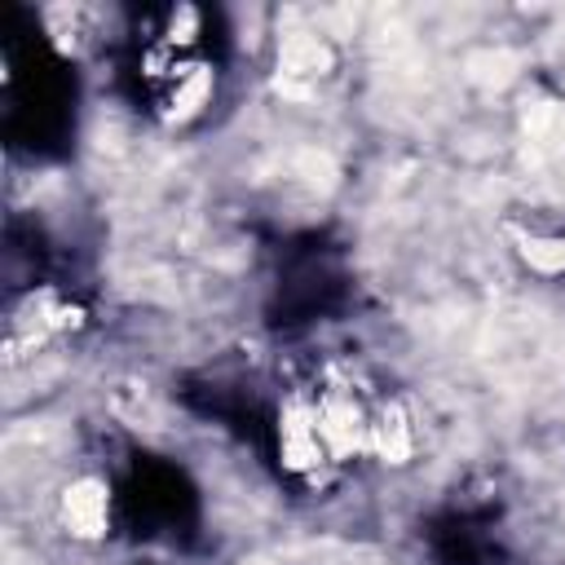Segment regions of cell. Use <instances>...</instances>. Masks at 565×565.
<instances>
[{"label": "cell", "mask_w": 565, "mask_h": 565, "mask_svg": "<svg viewBox=\"0 0 565 565\" xmlns=\"http://www.w3.org/2000/svg\"><path fill=\"white\" fill-rule=\"evenodd\" d=\"M313 419H318V437L327 446V459H344L362 441H371V424H362V411L349 397H335V393L322 397L313 406Z\"/></svg>", "instance_id": "6da1fadb"}, {"label": "cell", "mask_w": 565, "mask_h": 565, "mask_svg": "<svg viewBox=\"0 0 565 565\" xmlns=\"http://www.w3.org/2000/svg\"><path fill=\"white\" fill-rule=\"evenodd\" d=\"M62 521L79 539L106 534V521H110V490H106V481H97V477L71 481L62 490Z\"/></svg>", "instance_id": "7a4b0ae2"}, {"label": "cell", "mask_w": 565, "mask_h": 565, "mask_svg": "<svg viewBox=\"0 0 565 565\" xmlns=\"http://www.w3.org/2000/svg\"><path fill=\"white\" fill-rule=\"evenodd\" d=\"M278 441H282V463H287V468H313V463L327 459V446H322V437H318L313 406H287V411H282Z\"/></svg>", "instance_id": "3957f363"}, {"label": "cell", "mask_w": 565, "mask_h": 565, "mask_svg": "<svg viewBox=\"0 0 565 565\" xmlns=\"http://www.w3.org/2000/svg\"><path fill=\"white\" fill-rule=\"evenodd\" d=\"M282 66H287V75H322L331 66V53L318 35H287L282 40Z\"/></svg>", "instance_id": "277c9868"}, {"label": "cell", "mask_w": 565, "mask_h": 565, "mask_svg": "<svg viewBox=\"0 0 565 565\" xmlns=\"http://www.w3.org/2000/svg\"><path fill=\"white\" fill-rule=\"evenodd\" d=\"M371 446L380 450V459L388 463H402L406 450H411V433H406V419L397 411H384L380 424H371Z\"/></svg>", "instance_id": "5b68a950"}, {"label": "cell", "mask_w": 565, "mask_h": 565, "mask_svg": "<svg viewBox=\"0 0 565 565\" xmlns=\"http://www.w3.org/2000/svg\"><path fill=\"white\" fill-rule=\"evenodd\" d=\"M525 260L534 265V269H565V243H543V238H530L525 243Z\"/></svg>", "instance_id": "8992f818"}]
</instances>
